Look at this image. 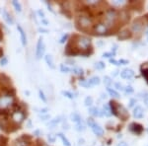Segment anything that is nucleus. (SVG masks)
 <instances>
[{"instance_id": "f257e3e1", "label": "nucleus", "mask_w": 148, "mask_h": 146, "mask_svg": "<svg viewBox=\"0 0 148 146\" xmlns=\"http://www.w3.org/2000/svg\"><path fill=\"white\" fill-rule=\"evenodd\" d=\"M76 24H77V27H78L79 29L85 31V30H87V29H89L93 25V20L89 17V16L81 15L77 18Z\"/></svg>"}, {"instance_id": "f03ea898", "label": "nucleus", "mask_w": 148, "mask_h": 146, "mask_svg": "<svg viewBox=\"0 0 148 146\" xmlns=\"http://www.w3.org/2000/svg\"><path fill=\"white\" fill-rule=\"evenodd\" d=\"M45 43H43V37H39V41H37V49H36V56L37 59L41 58V56L45 53Z\"/></svg>"}, {"instance_id": "7ed1b4c3", "label": "nucleus", "mask_w": 148, "mask_h": 146, "mask_svg": "<svg viewBox=\"0 0 148 146\" xmlns=\"http://www.w3.org/2000/svg\"><path fill=\"white\" fill-rule=\"evenodd\" d=\"M128 129H130V132L134 133L136 135H140L143 132V130H144L143 126L140 124H137V122H131L130 126H128Z\"/></svg>"}, {"instance_id": "20e7f679", "label": "nucleus", "mask_w": 148, "mask_h": 146, "mask_svg": "<svg viewBox=\"0 0 148 146\" xmlns=\"http://www.w3.org/2000/svg\"><path fill=\"white\" fill-rule=\"evenodd\" d=\"M145 26L144 18H137L134 22L132 23V30L134 32H140Z\"/></svg>"}, {"instance_id": "39448f33", "label": "nucleus", "mask_w": 148, "mask_h": 146, "mask_svg": "<svg viewBox=\"0 0 148 146\" xmlns=\"http://www.w3.org/2000/svg\"><path fill=\"white\" fill-rule=\"evenodd\" d=\"M31 137L27 136V135H23L20 138L16 139L14 142V146H30L31 144Z\"/></svg>"}, {"instance_id": "423d86ee", "label": "nucleus", "mask_w": 148, "mask_h": 146, "mask_svg": "<svg viewBox=\"0 0 148 146\" xmlns=\"http://www.w3.org/2000/svg\"><path fill=\"white\" fill-rule=\"evenodd\" d=\"M94 30H95V32L97 33V34L104 35L105 33H107L108 27H107V25H105V24H97V25H95V27H94Z\"/></svg>"}, {"instance_id": "0eeeda50", "label": "nucleus", "mask_w": 148, "mask_h": 146, "mask_svg": "<svg viewBox=\"0 0 148 146\" xmlns=\"http://www.w3.org/2000/svg\"><path fill=\"white\" fill-rule=\"evenodd\" d=\"M133 116L135 118H142L144 116V110L140 106H136L133 110Z\"/></svg>"}, {"instance_id": "6e6552de", "label": "nucleus", "mask_w": 148, "mask_h": 146, "mask_svg": "<svg viewBox=\"0 0 148 146\" xmlns=\"http://www.w3.org/2000/svg\"><path fill=\"white\" fill-rule=\"evenodd\" d=\"M120 76L124 79H130L134 76V71L132 69H130V68H126L120 72Z\"/></svg>"}, {"instance_id": "1a4fd4ad", "label": "nucleus", "mask_w": 148, "mask_h": 146, "mask_svg": "<svg viewBox=\"0 0 148 146\" xmlns=\"http://www.w3.org/2000/svg\"><path fill=\"white\" fill-rule=\"evenodd\" d=\"M131 36H132V34H131V32L128 29H126V30H124L122 31V32L118 34V39H120V41H124V39H130V37H131Z\"/></svg>"}, {"instance_id": "9d476101", "label": "nucleus", "mask_w": 148, "mask_h": 146, "mask_svg": "<svg viewBox=\"0 0 148 146\" xmlns=\"http://www.w3.org/2000/svg\"><path fill=\"white\" fill-rule=\"evenodd\" d=\"M2 17H3V19L5 20V22L7 23V24H9V25H13L14 24L13 18H12V16L8 13L7 10H5V9L3 10V12H2Z\"/></svg>"}, {"instance_id": "9b49d317", "label": "nucleus", "mask_w": 148, "mask_h": 146, "mask_svg": "<svg viewBox=\"0 0 148 146\" xmlns=\"http://www.w3.org/2000/svg\"><path fill=\"white\" fill-rule=\"evenodd\" d=\"M25 118V114L22 112H14L12 114V118L15 122H21Z\"/></svg>"}, {"instance_id": "f8f14e48", "label": "nucleus", "mask_w": 148, "mask_h": 146, "mask_svg": "<svg viewBox=\"0 0 148 146\" xmlns=\"http://www.w3.org/2000/svg\"><path fill=\"white\" fill-rule=\"evenodd\" d=\"M17 30L20 34V37H21V43H22L23 45H27V37H26V33L25 31L23 30V28L21 26H18L17 27Z\"/></svg>"}, {"instance_id": "ddd939ff", "label": "nucleus", "mask_w": 148, "mask_h": 146, "mask_svg": "<svg viewBox=\"0 0 148 146\" xmlns=\"http://www.w3.org/2000/svg\"><path fill=\"white\" fill-rule=\"evenodd\" d=\"M92 130H93V132L95 133L97 136H102V135L104 134V129L101 128V126H99V124H97L95 122V124H93L92 126Z\"/></svg>"}, {"instance_id": "4468645a", "label": "nucleus", "mask_w": 148, "mask_h": 146, "mask_svg": "<svg viewBox=\"0 0 148 146\" xmlns=\"http://www.w3.org/2000/svg\"><path fill=\"white\" fill-rule=\"evenodd\" d=\"M118 18H120L122 23H128V21H130V14H128L126 11H122V12H120V17Z\"/></svg>"}, {"instance_id": "2eb2a0df", "label": "nucleus", "mask_w": 148, "mask_h": 146, "mask_svg": "<svg viewBox=\"0 0 148 146\" xmlns=\"http://www.w3.org/2000/svg\"><path fill=\"white\" fill-rule=\"evenodd\" d=\"M11 103H12V98L9 97V96H3V98L1 99V106H3V107L11 105Z\"/></svg>"}, {"instance_id": "dca6fc26", "label": "nucleus", "mask_w": 148, "mask_h": 146, "mask_svg": "<svg viewBox=\"0 0 148 146\" xmlns=\"http://www.w3.org/2000/svg\"><path fill=\"white\" fill-rule=\"evenodd\" d=\"M45 62H47V65H49L51 68H53V69H55V64H53V56H51V55H45Z\"/></svg>"}, {"instance_id": "f3484780", "label": "nucleus", "mask_w": 148, "mask_h": 146, "mask_svg": "<svg viewBox=\"0 0 148 146\" xmlns=\"http://www.w3.org/2000/svg\"><path fill=\"white\" fill-rule=\"evenodd\" d=\"M88 82L90 84V86H96V85H99L101 83V80H100V78L98 76H94L91 79H89Z\"/></svg>"}, {"instance_id": "a211bd4d", "label": "nucleus", "mask_w": 148, "mask_h": 146, "mask_svg": "<svg viewBox=\"0 0 148 146\" xmlns=\"http://www.w3.org/2000/svg\"><path fill=\"white\" fill-rule=\"evenodd\" d=\"M70 118H71L72 122H76V124L82 122V120H81V116H79V114H77V112H73V114H71V116H70Z\"/></svg>"}, {"instance_id": "6ab92c4d", "label": "nucleus", "mask_w": 148, "mask_h": 146, "mask_svg": "<svg viewBox=\"0 0 148 146\" xmlns=\"http://www.w3.org/2000/svg\"><path fill=\"white\" fill-rule=\"evenodd\" d=\"M89 114H92L93 116H100L102 114L98 108H90L89 109Z\"/></svg>"}, {"instance_id": "aec40b11", "label": "nucleus", "mask_w": 148, "mask_h": 146, "mask_svg": "<svg viewBox=\"0 0 148 146\" xmlns=\"http://www.w3.org/2000/svg\"><path fill=\"white\" fill-rule=\"evenodd\" d=\"M57 136L59 137L60 139H61L62 142H63V144L65 145V146H71V144H70V142H69V140H68V139L66 138L65 135H63L62 133H58Z\"/></svg>"}, {"instance_id": "412c9836", "label": "nucleus", "mask_w": 148, "mask_h": 146, "mask_svg": "<svg viewBox=\"0 0 148 146\" xmlns=\"http://www.w3.org/2000/svg\"><path fill=\"white\" fill-rule=\"evenodd\" d=\"M75 129H76L77 131H84L85 129H86V126H85L83 122H78V124H76Z\"/></svg>"}, {"instance_id": "4be33fe9", "label": "nucleus", "mask_w": 148, "mask_h": 146, "mask_svg": "<svg viewBox=\"0 0 148 146\" xmlns=\"http://www.w3.org/2000/svg\"><path fill=\"white\" fill-rule=\"evenodd\" d=\"M107 91H108V93L112 96V97H114V98H120V94H118V92H116V90H114V89L110 88V87H108L107 88Z\"/></svg>"}, {"instance_id": "5701e85b", "label": "nucleus", "mask_w": 148, "mask_h": 146, "mask_svg": "<svg viewBox=\"0 0 148 146\" xmlns=\"http://www.w3.org/2000/svg\"><path fill=\"white\" fill-rule=\"evenodd\" d=\"M103 112L106 116H112V112H111V109H110L109 105H105L103 107Z\"/></svg>"}, {"instance_id": "b1692460", "label": "nucleus", "mask_w": 148, "mask_h": 146, "mask_svg": "<svg viewBox=\"0 0 148 146\" xmlns=\"http://www.w3.org/2000/svg\"><path fill=\"white\" fill-rule=\"evenodd\" d=\"M141 74H142L143 78L145 79V81H146V83L148 84V67H141Z\"/></svg>"}, {"instance_id": "393cba45", "label": "nucleus", "mask_w": 148, "mask_h": 146, "mask_svg": "<svg viewBox=\"0 0 148 146\" xmlns=\"http://www.w3.org/2000/svg\"><path fill=\"white\" fill-rule=\"evenodd\" d=\"M12 5L15 7V10L17 12H21V11H22V6H21V4L19 3L18 1H16V0H13V1H12Z\"/></svg>"}, {"instance_id": "a878e982", "label": "nucleus", "mask_w": 148, "mask_h": 146, "mask_svg": "<svg viewBox=\"0 0 148 146\" xmlns=\"http://www.w3.org/2000/svg\"><path fill=\"white\" fill-rule=\"evenodd\" d=\"M59 122H60V118H55V120H51V122H49V126L53 128V126H55Z\"/></svg>"}, {"instance_id": "bb28decb", "label": "nucleus", "mask_w": 148, "mask_h": 146, "mask_svg": "<svg viewBox=\"0 0 148 146\" xmlns=\"http://www.w3.org/2000/svg\"><path fill=\"white\" fill-rule=\"evenodd\" d=\"M84 104H85V106H86V107H90V106H92V104H93V98L92 97H87L86 99H85Z\"/></svg>"}, {"instance_id": "cd10ccee", "label": "nucleus", "mask_w": 148, "mask_h": 146, "mask_svg": "<svg viewBox=\"0 0 148 146\" xmlns=\"http://www.w3.org/2000/svg\"><path fill=\"white\" fill-rule=\"evenodd\" d=\"M105 67H106L105 63L102 61H99V62H97V63H95V68H97V69H99V70L104 69Z\"/></svg>"}, {"instance_id": "c85d7f7f", "label": "nucleus", "mask_w": 148, "mask_h": 146, "mask_svg": "<svg viewBox=\"0 0 148 146\" xmlns=\"http://www.w3.org/2000/svg\"><path fill=\"white\" fill-rule=\"evenodd\" d=\"M62 95H64L65 97L69 98V99H74L75 98L74 94H72L71 92H68V91H62Z\"/></svg>"}, {"instance_id": "c756f323", "label": "nucleus", "mask_w": 148, "mask_h": 146, "mask_svg": "<svg viewBox=\"0 0 148 146\" xmlns=\"http://www.w3.org/2000/svg\"><path fill=\"white\" fill-rule=\"evenodd\" d=\"M104 83H105V85H107V86L109 87L110 85L112 84V79L110 78L109 76H105V78H104Z\"/></svg>"}, {"instance_id": "7c9ffc66", "label": "nucleus", "mask_w": 148, "mask_h": 146, "mask_svg": "<svg viewBox=\"0 0 148 146\" xmlns=\"http://www.w3.org/2000/svg\"><path fill=\"white\" fill-rule=\"evenodd\" d=\"M60 70H61V72H63V73H67L70 71V68L65 66L64 64H61V65H60Z\"/></svg>"}, {"instance_id": "2f4dec72", "label": "nucleus", "mask_w": 148, "mask_h": 146, "mask_svg": "<svg viewBox=\"0 0 148 146\" xmlns=\"http://www.w3.org/2000/svg\"><path fill=\"white\" fill-rule=\"evenodd\" d=\"M80 85L81 86H83V87H86V88H90V84H89V82L88 81H85V80H82V81H80Z\"/></svg>"}, {"instance_id": "473e14b6", "label": "nucleus", "mask_w": 148, "mask_h": 146, "mask_svg": "<svg viewBox=\"0 0 148 146\" xmlns=\"http://www.w3.org/2000/svg\"><path fill=\"white\" fill-rule=\"evenodd\" d=\"M73 72L75 73V74L77 75H83V69H81V68H73Z\"/></svg>"}, {"instance_id": "72a5a7b5", "label": "nucleus", "mask_w": 148, "mask_h": 146, "mask_svg": "<svg viewBox=\"0 0 148 146\" xmlns=\"http://www.w3.org/2000/svg\"><path fill=\"white\" fill-rule=\"evenodd\" d=\"M39 98H41V99L43 100V102H47V98H45V94H43V91L39 90Z\"/></svg>"}, {"instance_id": "f704fd0d", "label": "nucleus", "mask_w": 148, "mask_h": 146, "mask_svg": "<svg viewBox=\"0 0 148 146\" xmlns=\"http://www.w3.org/2000/svg\"><path fill=\"white\" fill-rule=\"evenodd\" d=\"M7 63H8V59H7V58H6V57H2V59L0 60V65L5 66Z\"/></svg>"}, {"instance_id": "c9c22d12", "label": "nucleus", "mask_w": 148, "mask_h": 146, "mask_svg": "<svg viewBox=\"0 0 148 146\" xmlns=\"http://www.w3.org/2000/svg\"><path fill=\"white\" fill-rule=\"evenodd\" d=\"M124 91H126V93H133V88L131 86H126L124 87Z\"/></svg>"}, {"instance_id": "e433bc0d", "label": "nucleus", "mask_w": 148, "mask_h": 146, "mask_svg": "<svg viewBox=\"0 0 148 146\" xmlns=\"http://www.w3.org/2000/svg\"><path fill=\"white\" fill-rule=\"evenodd\" d=\"M87 124H88V126H90V128H92V126L95 124V120H94L92 118H89L88 120H87Z\"/></svg>"}, {"instance_id": "4c0bfd02", "label": "nucleus", "mask_w": 148, "mask_h": 146, "mask_svg": "<svg viewBox=\"0 0 148 146\" xmlns=\"http://www.w3.org/2000/svg\"><path fill=\"white\" fill-rule=\"evenodd\" d=\"M47 138H49V142H55V134H49Z\"/></svg>"}, {"instance_id": "58836bf2", "label": "nucleus", "mask_w": 148, "mask_h": 146, "mask_svg": "<svg viewBox=\"0 0 148 146\" xmlns=\"http://www.w3.org/2000/svg\"><path fill=\"white\" fill-rule=\"evenodd\" d=\"M116 88L118 89V90H120V91L124 90V87L122 86V84H120V83H116Z\"/></svg>"}, {"instance_id": "ea45409f", "label": "nucleus", "mask_w": 148, "mask_h": 146, "mask_svg": "<svg viewBox=\"0 0 148 146\" xmlns=\"http://www.w3.org/2000/svg\"><path fill=\"white\" fill-rule=\"evenodd\" d=\"M114 55H116V53H114L112 51V53H105L103 55V57H112V56H114Z\"/></svg>"}, {"instance_id": "a19ab883", "label": "nucleus", "mask_w": 148, "mask_h": 146, "mask_svg": "<svg viewBox=\"0 0 148 146\" xmlns=\"http://www.w3.org/2000/svg\"><path fill=\"white\" fill-rule=\"evenodd\" d=\"M37 14H39V17L41 18V20H45V13H43V12L41 11V10H39V11H37Z\"/></svg>"}, {"instance_id": "79ce46f5", "label": "nucleus", "mask_w": 148, "mask_h": 146, "mask_svg": "<svg viewBox=\"0 0 148 146\" xmlns=\"http://www.w3.org/2000/svg\"><path fill=\"white\" fill-rule=\"evenodd\" d=\"M118 64H120V65L128 64V60H126V59H120V60H118Z\"/></svg>"}, {"instance_id": "37998d69", "label": "nucleus", "mask_w": 148, "mask_h": 146, "mask_svg": "<svg viewBox=\"0 0 148 146\" xmlns=\"http://www.w3.org/2000/svg\"><path fill=\"white\" fill-rule=\"evenodd\" d=\"M67 37H68V35H65V36H63V37H61V39H60L59 43H63L64 41H65L66 39H67Z\"/></svg>"}, {"instance_id": "c03bdc74", "label": "nucleus", "mask_w": 148, "mask_h": 146, "mask_svg": "<svg viewBox=\"0 0 148 146\" xmlns=\"http://www.w3.org/2000/svg\"><path fill=\"white\" fill-rule=\"evenodd\" d=\"M124 1H120V0H116V1H114V5H122V4H124Z\"/></svg>"}, {"instance_id": "a18cd8bd", "label": "nucleus", "mask_w": 148, "mask_h": 146, "mask_svg": "<svg viewBox=\"0 0 148 146\" xmlns=\"http://www.w3.org/2000/svg\"><path fill=\"white\" fill-rule=\"evenodd\" d=\"M135 103H136V100H135V99H131L130 102V107H133Z\"/></svg>"}, {"instance_id": "49530a36", "label": "nucleus", "mask_w": 148, "mask_h": 146, "mask_svg": "<svg viewBox=\"0 0 148 146\" xmlns=\"http://www.w3.org/2000/svg\"><path fill=\"white\" fill-rule=\"evenodd\" d=\"M118 146H128V143L124 142V141H122V142H120L118 144Z\"/></svg>"}, {"instance_id": "de8ad7c7", "label": "nucleus", "mask_w": 148, "mask_h": 146, "mask_svg": "<svg viewBox=\"0 0 148 146\" xmlns=\"http://www.w3.org/2000/svg\"><path fill=\"white\" fill-rule=\"evenodd\" d=\"M39 32H43V33H47V30H45V29L39 28Z\"/></svg>"}, {"instance_id": "09e8293b", "label": "nucleus", "mask_w": 148, "mask_h": 146, "mask_svg": "<svg viewBox=\"0 0 148 146\" xmlns=\"http://www.w3.org/2000/svg\"><path fill=\"white\" fill-rule=\"evenodd\" d=\"M3 56V51H2V49H0V57H2Z\"/></svg>"}, {"instance_id": "8fccbe9b", "label": "nucleus", "mask_w": 148, "mask_h": 146, "mask_svg": "<svg viewBox=\"0 0 148 146\" xmlns=\"http://www.w3.org/2000/svg\"><path fill=\"white\" fill-rule=\"evenodd\" d=\"M144 102H145V104H146V105L148 106V98H147V99H145V100H144Z\"/></svg>"}, {"instance_id": "3c124183", "label": "nucleus", "mask_w": 148, "mask_h": 146, "mask_svg": "<svg viewBox=\"0 0 148 146\" xmlns=\"http://www.w3.org/2000/svg\"><path fill=\"white\" fill-rule=\"evenodd\" d=\"M145 18H146L147 20H148V14H147V15H145Z\"/></svg>"}, {"instance_id": "603ef678", "label": "nucleus", "mask_w": 148, "mask_h": 146, "mask_svg": "<svg viewBox=\"0 0 148 146\" xmlns=\"http://www.w3.org/2000/svg\"><path fill=\"white\" fill-rule=\"evenodd\" d=\"M146 35H147V39H148V31L146 32Z\"/></svg>"}]
</instances>
